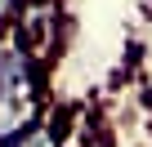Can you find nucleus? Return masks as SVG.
<instances>
[{
	"label": "nucleus",
	"mask_w": 152,
	"mask_h": 147,
	"mask_svg": "<svg viewBox=\"0 0 152 147\" xmlns=\"http://www.w3.org/2000/svg\"><path fill=\"white\" fill-rule=\"evenodd\" d=\"M36 89H40V62H36V54L14 31H0V94L18 98V103H36Z\"/></svg>",
	"instance_id": "nucleus-1"
}]
</instances>
